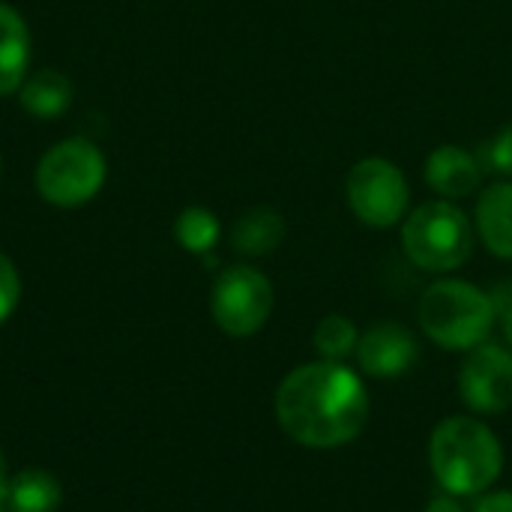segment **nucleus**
I'll list each match as a JSON object with an SVG mask.
<instances>
[{"label":"nucleus","instance_id":"1","mask_svg":"<svg viewBox=\"0 0 512 512\" xmlns=\"http://www.w3.org/2000/svg\"><path fill=\"white\" fill-rule=\"evenodd\" d=\"M282 432L306 450L354 444L369 423V390L348 363L312 360L291 369L273 399Z\"/></svg>","mask_w":512,"mask_h":512},{"label":"nucleus","instance_id":"2","mask_svg":"<svg viewBox=\"0 0 512 512\" xmlns=\"http://www.w3.org/2000/svg\"><path fill=\"white\" fill-rule=\"evenodd\" d=\"M429 468L438 486L456 498L486 495L504 471V444L477 417H447L429 438Z\"/></svg>","mask_w":512,"mask_h":512},{"label":"nucleus","instance_id":"3","mask_svg":"<svg viewBox=\"0 0 512 512\" xmlns=\"http://www.w3.org/2000/svg\"><path fill=\"white\" fill-rule=\"evenodd\" d=\"M417 321L423 336L438 348L468 354L471 348L489 342L498 324V309L492 294L480 285L441 276L420 294Z\"/></svg>","mask_w":512,"mask_h":512},{"label":"nucleus","instance_id":"4","mask_svg":"<svg viewBox=\"0 0 512 512\" xmlns=\"http://www.w3.org/2000/svg\"><path fill=\"white\" fill-rule=\"evenodd\" d=\"M399 237L405 258L432 276H450L465 267L477 243L474 219L456 201L444 198L411 207L399 225Z\"/></svg>","mask_w":512,"mask_h":512},{"label":"nucleus","instance_id":"5","mask_svg":"<svg viewBox=\"0 0 512 512\" xmlns=\"http://www.w3.org/2000/svg\"><path fill=\"white\" fill-rule=\"evenodd\" d=\"M108 177L102 150L87 138H63L36 162V192L42 201L72 210L93 201Z\"/></svg>","mask_w":512,"mask_h":512},{"label":"nucleus","instance_id":"6","mask_svg":"<svg viewBox=\"0 0 512 512\" xmlns=\"http://www.w3.org/2000/svg\"><path fill=\"white\" fill-rule=\"evenodd\" d=\"M345 201L360 225L387 231L411 213V183L393 159L363 156L348 168Z\"/></svg>","mask_w":512,"mask_h":512},{"label":"nucleus","instance_id":"7","mask_svg":"<svg viewBox=\"0 0 512 512\" xmlns=\"http://www.w3.org/2000/svg\"><path fill=\"white\" fill-rule=\"evenodd\" d=\"M276 291L267 273L252 264L225 267L210 291V315L216 327L234 339H249L261 333L273 315Z\"/></svg>","mask_w":512,"mask_h":512},{"label":"nucleus","instance_id":"8","mask_svg":"<svg viewBox=\"0 0 512 512\" xmlns=\"http://www.w3.org/2000/svg\"><path fill=\"white\" fill-rule=\"evenodd\" d=\"M459 396L474 414H504L512 408V348L483 342L459 366Z\"/></svg>","mask_w":512,"mask_h":512},{"label":"nucleus","instance_id":"9","mask_svg":"<svg viewBox=\"0 0 512 512\" xmlns=\"http://www.w3.org/2000/svg\"><path fill=\"white\" fill-rule=\"evenodd\" d=\"M357 366L360 375L375 378V381H393L408 375L417 360H420V342L417 336L396 321H381L360 333L357 345Z\"/></svg>","mask_w":512,"mask_h":512},{"label":"nucleus","instance_id":"10","mask_svg":"<svg viewBox=\"0 0 512 512\" xmlns=\"http://www.w3.org/2000/svg\"><path fill=\"white\" fill-rule=\"evenodd\" d=\"M426 186L435 192V198L444 201H465L483 189L486 168L474 150H465L459 144H438L423 165Z\"/></svg>","mask_w":512,"mask_h":512},{"label":"nucleus","instance_id":"11","mask_svg":"<svg viewBox=\"0 0 512 512\" xmlns=\"http://www.w3.org/2000/svg\"><path fill=\"white\" fill-rule=\"evenodd\" d=\"M474 231L495 258L512 261V180H495L480 189Z\"/></svg>","mask_w":512,"mask_h":512},{"label":"nucleus","instance_id":"12","mask_svg":"<svg viewBox=\"0 0 512 512\" xmlns=\"http://www.w3.org/2000/svg\"><path fill=\"white\" fill-rule=\"evenodd\" d=\"M288 225L285 216L276 207L258 204L249 207L246 213H240L231 225V249L243 258H264L270 252H276L285 243Z\"/></svg>","mask_w":512,"mask_h":512},{"label":"nucleus","instance_id":"13","mask_svg":"<svg viewBox=\"0 0 512 512\" xmlns=\"http://www.w3.org/2000/svg\"><path fill=\"white\" fill-rule=\"evenodd\" d=\"M30 48L33 42L24 15L15 6L0 3V96L18 93V87L30 75Z\"/></svg>","mask_w":512,"mask_h":512},{"label":"nucleus","instance_id":"14","mask_svg":"<svg viewBox=\"0 0 512 512\" xmlns=\"http://www.w3.org/2000/svg\"><path fill=\"white\" fill-rule=\"evenodd\" d=\"M72 81L60 69H39L24 78L18 87V102L30 117L39 120H54L72 105Z\"/></svg>","mask_w":512,"mask_h":512},{"label":"nucleus","instance_id":"15","mask_svg":"<svg viewBox=\"0 0 512 512\" xmlns=\"http://www.w3.org/2000/svg\"><path fill=\"white\" fill-rule=\"evenodd\" d=\"M63 489L54 474L42 468H24L9 477V501L3 512H57Z\"/></svg>","mask_w":512,"mask_h":512},{"label":"nucleus","instance_id":"16","mask_svg":"<svg viewBox=\"0 0 512 512\" xmlns=\"http://www.w3.org/2000/svg\"><path fill=\"white\" fill-rule=\"evenodd\" d=\"M174 240H177L180 249L204 258V255H210L219 246V240H222V222L207 207H198V204L195 207H186L174 219Z\"/></svg>","mask_w":512,"mask_h":512},{"label":"nucleus","instance_id":"17","mask_svg":"<svg viewBox=\"0 0 512 512\" xmlns=\"http://www.w3.org/2000/svg\"><path fill=\"white\" fill-rule=\"evenodd\" d=\"M360 345V330L351 318L333 312L327 318H321L312 330V348L318 354V360H330V363H345L348 357L357 354Z\"/></svg>","mask_w":512,"mask_h":512},{"label":"nucleus","instance_id":"18","mask_svg":"<svg viewBox=\"0 0 512 512\" xmlns=\"http://www.w3.org/2000/svg\"><path fill=\"white\" fill-rule=\"evenodd\" d=\"M486 174L498 177V180H512V120L504 123L489 141L480 144L477 150Z\"/></svg>","mask_w":512,"mask_h":512},{"label":"nucleus","instance_id":"19","mask_svg":"<svg viewBox=\"0 0 512 512\" xmlns=\"http://www.w3.org/2000/svg\"><path fill=\"white\" fill-rule=\"evenodd\" d=\"M18 300H21V276L12 258L0 252V324L12 318V312L18 309Z\"/></svg>","mask_w":512,"mask_h":512},{"label":"nucleus","instance_id":"20","mask_svg":"<svg viewBox=\"0 0 512 512\" xmlns=\"http://www.w3.org/2000/svg\"><path fill=\"white\" fill-rule=\"evenodd\" d=\"M474 512H512V489H489L486 495H480Z\"/></svg>","mask_w":512,"mask_h":512},{"label":"nucleus","instance_id":"21","mask_svg":"<svg viewBox=\"0 0 512 512\" xmlns=\"http://www.w3.org/2000/svg\"><path fill=\"white\" fill-rule=\"evenodd\" d=\"M423 512H468V510L462 507V501H459L456 495H447V492H444V495L432 498Z\"/></svg>","mask_w":512,"mask_h":512},{"label":"nucleus","instance_id":"22","mask_svg":"<svg viewBox=\"0 0 512 512\" xmlns=\"http://www.w3.org/2000/svg\"><path fill=\"white\" fill-rule=\"evenodd\" d=\"M6 501H9V471H6V459L0 453V512L6 510Z\"/></svg>","mask_w":512,"mask_h":512},{"label":"nucleus","instance_id":"23","mask_svg":"<svg viewBox=\"0 0 512 512\" xmlns=\"http://www.w3.org/2000/svg\"><path fill=\"white\" fill-rule=\"evenodd\" d=\"M498 324H501V333H504V345L512 348V306L507 309V312H501Z\"/></svg>","mask_w":512,"mask_h":512},{"label":"nucleus","instance_id":"24","mask_svg":"<svg viewBox=\"0 0 512 512\" xmlns=\"http://www.w3.org/2000/svg\"><path fill=\"white\" fill-rule=\"evenodd\" d=\"M0 165H3V162H0Z\"/></svg>","mask_w":512,"mask_h":512}]
</instances>
